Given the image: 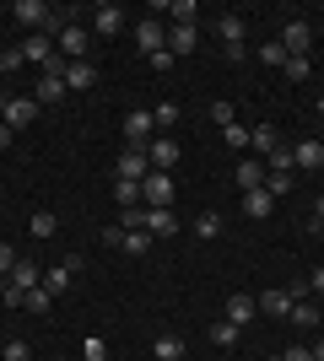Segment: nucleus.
Masks as SVG:
<instances>
[{"label": "nucleus", "instance_id": "f257e3e1", "mask_svg": "<svg viewBox=\"0 0 324 361\" xmlns=\"http://www.w3.org/2000/svg\"><path fill=\"white\" fill-rule=\"evenodd\" d=\"M173 195H179V189H173V173H146V178H140V205H146V211H173Z\"/></svg>", "mask_w": 324, "mask_h": 361}, {"label": "nucleus", "instance_id": "f03ea898", "mask_svg": "<svg viewBox=\"0 0 324 361\" xmlns=\"http://www.w3.org/2000/svg\"><path fill=\"white\" fill-rule=\"evenodd\" d=\"M54 49H60V60H87V49H92V27L65 22V27L54 32Z\"/></svg>", "mask_w": 324, "mask_h": 361}, {"label": "nucleus", "instance_id": "7ed1b4c3", "mask_svg": "<svg viewBox=\"0 0 324 361\" xmlns=\"http://www.w3.org/2000/svg\"><path fill=\"white\" fill-rule=\"evenodd\" d=\"M11 16L22 22V27H44V32H60V27H65V22H54V11H49L44 0H16Z\"/></svg>", "mask_w": 324, "mask_h": 361}, {"label": "nucleus", "instance_id": "20e7f679", "mask_svg": "<svg viewBox=\"0 0 324 361\" xmlns=\"http://www.w3.org/2000/svg\"><path fill=\"white\" fill-rule=\"evenodd\" d=\"M216 32H222V44H227V60H248V49H244V16L222 11V16H216Z\"/></svg>", "mask_w": 324, "mask_h": 361}, {"label": "nucleus", "instance_id": "39448f33", "mask_svg": "<svg viewBox=\"0 0 324 361\" xmlns=\"http://www.w3.org/2000/svg\"><path fill=\"white\" fill-rule=\"evenodd\" d=\"M32 119H38V97H6V108H0L6 130H28Z\"/></svg>", "mask_w": 324, "mask_h": 361}, {"label": "nucleus", "instance_id": "423d86ee", "mask_svg": "<svg viewBox=\"0 0 324 361\" xmlns=\"http://www.w3.org/2000/svg\"><path fill=\"white\" fill-rule=\"evenodd\" d=\"M146 162H152L157 173H173V167H179V140L173 135H152L146 140Z\"/></svg>", "mask_w": 324, "mask_h": 361}, {"label": "nucleus", "instance_id": "0eeeda50", "mask_svg": "<svg viewBox=\"0 0 324 361\" xmlns=\"http://www.w3.org/2000/svg\"><path fill=\"white\" fill-rule=\"evenodd\" d=\"M287 54H308V44H313V27L303 22V16H287V27H281V38H276Z\"/></svg>", "mask_w": 324, "mask_h": 361}, {"label": "nucleus", "instance_id": "6e6552de", "mask_svg": "<svg viewBox=\"0 0 324 361\" xmlns=\"http://www.w3.org/2000/svg\"><path fill=\"white\" fill-rule=\"evenodd\" d=\"M146 173H152V162H146V146H124V151H119V167H114V178L140 183Z\"/></svg>", "mask_w": 324, "mask_h": 361}, {"label": "nucleus", "instance_id": "1a4fd4ad", "mask_svg": "<svg viewBox=\"0 0 324 361\" xmlns=\"http://www.w3.org/2000/svg\"><path fill=\"white\" fill-rule=\"evenodd\" d=\"M152 135H157L152 108H136V114H124V140H130V146H146Z\"/></svg>", "mask_w": 324, "mask_h": 361}, {"label": "nucleus", "instance_id": "9d476101", "mask_svg": "<svg viewBox=\"0 0 324 361\" xmlns=\"http://www.w3.org/2000/svg\"><path fill=\"white\" fill-rule=\"evenodd\" d=\"M136 44H140V54H146V60H152V54H162V22H157V16H140L136 22Z\"/></svg>", "mask_w": 324, "mask_h": 361}, {"label": "nucleus", "instance_id": "9b49d317", "mask_svg": "<svg viewBox=\"0 0 324 361\" xmlns=\"http://www.w3.org/2000/svg\"><path fill=\"white\" fill-rule=\"evenodd\" d=\"M97 87V65L92 60H71L65 65V92H92Z\"/></svg>", "mask_w": 324, "mask_h": 361}, {"label": "nucleus", "instance_id": "f8f14e48", "mask_svg": "<svg viewBox=\"0 0 324 361\" xmlns=\"http://www.w3.org/2000/svg\"><path fill=\"white\" fill-rule=\"evenodd\" d=\"M292 167L319 173V167H324V140H297V146H292Z\"/></svg>", "mask_w": 324, "mask_h": 361}, {"label": "nucleus", "instance_id": "ddd939ff", "mask_svg": "<svg viewBox=\"0 0 324 361\" xmlns=\"http://www.w3.org/2000/svg\"><path fill=\"white\" fill-rule=\"evenodd\" d=\"M270 211H276V200L265 195V189H244V216L248 221H265Z\"/></svg>", "mask_w": 324, "mask_h": 361}, {"label": "nucleus", "instance_id": "4468645a", "mask_svg": "<svg viewBox=\"0 0 324 361\" xmlns=\"http://www.w3.org/2000/svg\"><path fill=\"white\" fill-rule=\"evenodd\" d=\"M119 22H124L119 6H97V11H92V32H97V38H114V32H119Z\"/></svg>", "mask_w": 324, "mask_h": 361}, {"label": "nucleus", "instance_id": "2eb2a0df", "mask_svg": "<svg viewBox=\"0 0 324 361\" xmlns=\"http://www.w3.org/2000/svg\"><path fill=\"white\" fill-rule=\"evenodd\" d=\"M254 307H260L254 297H244V291H232V297H227V324H238V329H244L248 318H254Z\"/></svg>", "mask_w": 324, "mask_h": 361}, {"label": "nucleus", "instance_id": "dca6fc26", "mask_svg": "<svg viewBox=\"0 0 324 361\" xmlns=\"http://www.w3.org/2000/svg\"><path fill=\"white\" fill-rule=\"evenodd\" d=\"M6 281H11V286H22V291H32V286H44V270H38V264H28V259H16V270L6 275Z\"/></svg>", "mask_w": 324, "mask_h": 361}, {"label": "nucleus", "instance_id": "f3484780", "mask_svg": "<svg viewBox=\"0 0 324 361\" xmlns=\"http://www.w3.org/2000/svg\"><path fill=\"white\" fill-rule=\"evenodd\" d=\"M71 281H76V259H65V264H54V270H44V286L54 291V297H60Z\"/></svg>", "mask_w": 324, "mask_h": 361}, {"label": "nucleus", "instance_id": "a211bd4d", "mask_svg": "<svg viewBox=\"0 0 324 361\" xmlns=\"http://www.w3.org/2000/svg\"><path fill=\"white\" fill-rule=\"evenodd\" d=\"M146 232H152V238H173V232H179V216L173 211H146Z\"/></svg>", "mask_w": 324, "mask_h": 361}, {"label": "nucleus", "instance_id": "6ab92c4d", "mask_svg": "<svg viewBox=\"0 0 324 361\" xmlns=\"http://www.w3.org/2000/svg\"><path fill=\"white\" fill-rule=\"evenodd\" d=\"M248 146H254V151H265V157H270V151L281 146V135H276V124H254V130H248Z\"/></svg>", "mask_w": 324, "mask_h": 361}, {"label": "nucleus", "instance_id": "aec40b11", "mask_svg": "<svg viewBox=\"0 0 324 361\" xmlns=\"http://www.w3.org/2000/svg\"><path fill=\"white\" fill-rule=\"evenodd\" d=\"M152 356H157V361H184V340H179V334H157Z\"/></svg>", "mask_w": 324, "mask_h": 361}, {"label": "nucleus", "instance_id": "412c9836", "mask_svg": "<svg viewBox=\"0 0 324 361\" xmlns=\"http://www.w3.org/2000/svg\"><path fill=\"white\" fill-rule=\"evenodd\" d=\"M265 173H270V167H260L254 157H244V162H238V183H244V189H265Z\"/></svg>", "mask_w": 324, "mask_h": 361}, {"label": "nucleus", "instance_id": "4be33fe9", "mask_svg": "<svg viewBox=\"0 0 324 361\" xmlns=\"http://www.w3.org/2000/svg\"><path fill=\"white\" fill-rule=\"evenodd\" d=\"M114 200H119V211H136V205H140V183L114 178Z\"/></svg>", "mask_w": 324, "mask_h": 361}, {"label": "nucleus", "instance_id": "5701e85b", "mask_svg": "<svg viewBox=\"0 0 324 361\" xmlns=\"http://www.w3.org/2000/svg\"><path fill=\"white\" fill-rule=\"evenodd\" d=\"M281 75H287V81H308V75H313V60H308V54H287Z\"/></svg>", "mask_w": 324, "mask_h": 361}, {"label": "nucleus", "instance_id": "b1692460", "mask_svg": "<svg viewBox=\"0 0 324 361\" xmlns=\"http://www.w3.org/2000/svg\"><path fill=\"white\" fill-rule=\"evenodd\" d=\"M32 97H38V103H60V97H65V75H44Z\"/></svg>", "mask_w": 324, "mask_h": 361}, {"label": "nucleus", "instance_id": "393cba45", "mask_svg": "<svg viewBox=\"0 0 324 361\" xmlns=\"http://www.w3.org/2000/svg\"><path fill=\"white\" fill-rule=\"evenodd\" d=\"M260 307H265V313H276V318H287V313H292V291H265Z\"/></svg>", "mask_w": 324, "mask_h": 361}, {"label": "nucleus", "instance_id": "a878e982", "mask_svg": "<svg viewBox=\"0 0 324 361\" xmlns=\"http://www.w3.org/2000/svg\"><path fill=\"white\" fill-rule=\"evenodd\" d=\"M195 27H173V38H168V54H195Z\"/></svg>", "mask_w": 324, "mask_h": 361}, {"label": "nucleus", "instance_id": "bb28decb", "mask_svg": "<svg viewBox=\"0 0 324 361\" xmlns=\"http://www.w3.org/2000/svg\"><path fill=\"white\" fill-rule=\"evenodd\" d=\"M168 16L179 22V27H195V16H200V6H195V0H173V6H168Z\"/></svg>", "mask_w": 324, "mask_h": 361}, {"label": "nucleus", "instance_id": "cd10ccee", "mask_svg": "<svg viewBox=\"0 0 324 361\" xmlns=\"http://www.w3.org/2000/svg\"><path fill=\"white\" fill-rule=\"evenodd\" d=\"M152 232H124V243H119V248H124V254H130V259H140V254H146V248H152Z\"/></svg>", "mask_w": 324, "mask_h": 361}, {"label": "nucleus", "instance_id": "c85d7f7f", "mask_svg": "<svg viewBox=\"0 0 324 361\" xmlns=\"http://www.w3.org/2000/svg\"><path fill=\"white\" fill-rule=\"evenodd\" d=\"M152 119H157V135H168L173 124H179V103H157V108H152Z\"/></svg>", "mask_w": 324, "mask_h": 361}, {"label": "nucleus", "instance_id": "c756f323", "mask_svg": "<svg viewBox=\"0 0 324 361\" xmlns=\"http://www.w3.org/2000/svg\"><path fill=\"white\" fill-rule=\"evenodd\" d=\"M22 307H28V313H49V307H54V291H49V286H32Z\"/></svg>", "mask_w": 324, "mask_h": 361}, {"label": "nucleus", "instance_id": "7c9ffc66", "mask_svg": "<svg viewBox=\"0 0 324 361\" xmlns=\"http://www.w3.org/2000/svg\"><path fill=\"white\" fill-rule=\"evenodd\" d=\"M265 195H270V200L292 195V173H265Z\"/></svg>", "mask_w": 324, "mask_h": 361}, {"label": "nucleus", "instance_id": "2f4dec72", "mask_svg": "<svg viewBox=\"0 0 324 361\" xmlns=\"http://www.w3.org/2000/svg\"><path fill=\"white\" fill-rule=\"evenodd\" d=\"M292 324L313 329V324H319V307H313V302H292Z\"/></svg>", "mask_w": 324, "mask_h": 361}, {"label": "nucleus", "instance_id": "473e14b6", "mask_svg": "<svg viewBox=\"0 0 324 361\" xmlns=\"http://www.w3.org/2000/svg\"><path fill=\"white\" fill-rule=\"evenodd\" d=\"M232 340H238V324H227V318H222V324H211V345H222V350H227Z\"/></svg>", "mask_w": 324, "mask_h": 361}, {"label": "nucleus", "instance_id": "72a5a7b5", "mask_svg": "<svg viewBox=\"0 0 324 361\" xmlns=\"http://www.w3.org/2000/svg\"><path fill=\"white\" fill-rule=\"evenodd\" d=\"M0 361H32V345H28V340H6Z\"/></svg>", "mask_w": 324, "mask_h": 361}, {"label": "nucleus", "instance_id": "f704fd0d", "mask_svg": "<svg viewBox=\"0 0 324 361\" xmlns=\"http://www.w3.org/2000/svg\"><path fill=\"white\" fill-rule=\"evenodd\" d=\"M195 232H200V238L211 243L216 232H222V216H216V211H200V221H195Z\"/></svg>", "mask_w": 324, "mask_h": 361}, {"label": "nucleus", "instance_id": "c9c22d12", "mask_svg": "<svg viewBox=\"0 0 324 361\" xmlns=\"http://www.w3.org/2000/svg\"><path fill=\"white\" fill-rule=\"evenodd\" d=\"M32 238H54V211H32Z\"/></svg>", "mask_w": 324, "mask_h": 361}, {"label": "nucleus", "instance_id": "e433bc0d", "mask_svg": "<svg viewBox=\"0 0 324 361\" xmlns=\"http://www.w3.org/2000/svg\"><path fill=\"white\" fill-rule=\"evenodd\" d=\"M270 173H292V146H276V151H270Z\"/></svg>", "mask_w": 324, "mask_h": 361}, {"label": "nucleus", "instance_id": "4c0bfd02", "mask_svg": "<svg viewBox=\"0 0 324 361\" xmlns=\"http://www.w3.org/2000/svg\"><path fill=\"white\" fill-rule=\"evenodd\" d=\"M260 65H276V71H281V65H287V49H281V44H265L260 49Z\"/></svg>", "mask_w": 324, "mask_h": 361}, {"label": "nucleus", "instance_id": "58836bf2", "mask_svg": "<svg viewBox=\"0 0 324 361\" xmlns=\"http://www.w3.org/2000/svg\"><path fill=\"white\" fill-rule=\"evenodd\" d=\"M22 65H28V60H22V49H0V71H22Z\"/></svg>", "mask_w": 324, "mask_h": 361}, {"label": "nucleus", "instance_id": "ea45409f", "mask_svg": "<svg viewBox=\"0 0 324 361\" xmlns=\"http://www.w3.org/2000/svg\"><path fill=\"white\" fill-rule=\"evenodd\" d=\"M222 135H227V146H248V130H244V124H238V119H232L227 130H222Z\"/></svg>", "mask_w": 324, "mask_h": 361}, {"label": "nucleus", "instance_id": "a19ab883", "mask_svg": "<svg viewBox=\"0 0 324 361\" xmlns=\"http://www.w3.org/2000/svg\"><path fill=\"white\" fill-rule=\"evenodd\" d=\"M0 297H6V307H22V302H28V291H22V286H11V281H6V291H0Z\"/></svg>", "mask_w": 324, "mask_h": 361}, {"label": "nucleus", "instance_id": "79ce46f5", "mask_svg": "<svg viewBox=\"0 0 324 361\" xmlns=\"http://www.w3.org/2000/svg\"><path fill=\"white\" fill-rule=\"evenodd\" d=\"M211 119L222 124V130H227V124H232V103H211Z\"/></svg>", "mask_w": 324, "mask_h": 361}, {"label": "nucleus", "instance_id": "37998d69", "mask_svg": "<svg viewBox=\"0 0 324 361\" xmlns=\"http://www.w3.org/2000/svg\"><path fill=\"white\" fill-rule=\"evenodd\" d=\"M11 270H16V254L6 248V243H0V275H11Z\"/></svg>", "mask_w": 324, "mask_h": 361}, {"label": "nucleus", "instance_id": "c03bdc74", "mask_svg": "<svg viewBox=\"0 0 324 361\" xmlns=\"http://www.w3.org/2000/svg\"><path fill=\"white\" fill-rule=\"evenodd\" d=\"M276 361H313V350H303V345H292L287 356H276Z\"/></svg>", "mask_w": 324, "mask_h": 361}, {"label": "nucleus", "instance_id": "a18cd8bd", "mask_svg": "<svg viewBox=\"0 0 324 361\" xmlns=\"http://www.w3.org/2000/svg\"><path fill=\"white\" fill-rule=\"evenodd\" d=\"M308 291H319V297H324V264H319V270H308Z\"/></svg>", "mask_w": 324, "mask_h": 361}, {"label": "nucleus", "instance_id": "49530a36", "mask_svg": "<svg viewBox=\"0 0 324 361\" xmlns=\"http://www.w3.org/2000/svg\"><path fill=\"white\" fill-rule=\"evenodd\" d=\"M313 221H319V226H324V195H319V200H313Z\"/></svg>", "mask_w": 324, "mask_h": 361}, {"label": "nucleus", "instance_id": "de8ad7c7", "mask_svg": "<svg viewBox=\"0 0 324 361\" xmlns=\"http://www.w3.org/2000/svg\"><path fill=\"white\" fill-rule=\"evenodd\" d=\"M6 146H11V130H6V124H0V151H6Z\"/></svg>", "mask_w": 324, "mask_h": 361}, {"label": "nucleus", "instance_id": "09e8293b", "mask_svg": "<svg viewBox=\"0 0 324 361\" xmlns=\"http://www.w3.org/2000/svg\"><path fill=\"white\" fill-rule=\"evenodd\" d=\"M313 361H324V340H319V345H313Z\"/></svg>", "mask_w": 324, "mask_h": 361}, {"label": "nucleus", "instance_id": "8fccbe9b", "mask_svg": "<svg viewBox=\"0 0 324 361\" xmlns=\"http://www.w3.org/2000/svg\"><path fill=\"white\" fill-rule=\"evenodd\" d=\"M313 232H319V243H324V226H319V221H313Z\"/></svg>", "mask_w": 324, "mask_h": 361}, {"label": "nucleus", "instance_id": "3c124183", "mask_svg": "<svg viewBox=\"0 0 324 361\" xmlns=\"http://www.w3.org/2000/svg\"><path fill=\"white\" fill-rule=\"evenodd\" d=\"M319 114H324V97H319Z\"/></svg>", "mask_w": 324, "mask_h": 361}]
</instances>
